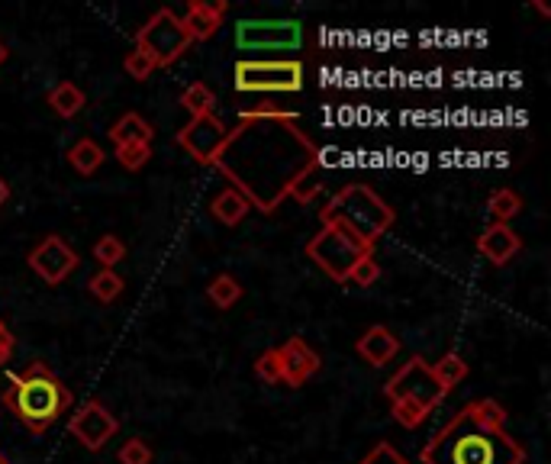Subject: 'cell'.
<instances>
[{
    "instance_id": "2",
    "label": "cell",
    "mask_w": 551,
    "mask_h": 464,
    "mask_svg": "<svg viewBox=\"0 0 551 464\" xmlns=\"http://www.w3.org/2000/svg\"><path fill=\"white\" fill-rule=\"evenodd\" d=\"M423 464H526L522 448L506 432V410L497 400H474L458 410L419 452Z\"/></svg>"
},
{
    "instance_id": "24",
    "label": "cell",
    "mask_w": 551,
    "mask_h": 464,
    "mask_svg": "<svg viewBox=\"0 0 551 464\" xmlns=\"http://www.w3.org/2000/svg\"><path fill=\"white\" fill-rule=\"evenodd\" d=\"M323 178H326V174H323V165H319V162L310 165L294 184H290V194H287V197H294L297 203H310L319 191H323V184H326Z\"/></svg>"
},
{
    "instance_id": "27",
    "label": "cell",
    "mask_w": 551,
    "mask_h": 464,
    "mask_svg": "<svg viewBox=\"0 0 551 464\" xmlns=\"http://www.w3.org/2000/svg\"><path fill=\"white\" fill-rule=\"evenodd\" d=\"M94 258H97L104 268L113 271V268L126 258V245H123L120 239H116V236H100L97 245H94Z\"/></svg>"
},
{
    "instance_id": "6",
    "label": "cell",
    "mask_w": 551,
    "mask_h": 464,
    "mask_svg": "<svg viewBox=\"0 0 551 464\" xmlns=\"http://www.w3.org/2000/svg\"><path fill=\"white\" fill-rule=\"evenodd\" d=\"M365 255H374V252L368 249V245H361L352 232H345L332 223H323V229L307 242V258L319 271H326L336 284H345L352 268Z\"/></svg>"
},
{
    "instance_id": "14",
    "label": "cell",
    "mask_w": 551,
    "mask_h": 464,
    "mask_svg": "<svg viewBox=\"0 0 551 464\" xmlns=\"http://www.w3.org/2000/svg\"><path fill=\"white\" fill-rule=\"evenodd\" d=\"M226 10H229L226 0H216V4H210V0H194V4L187 7V13L181 17L191 42H207L210 36L220 33Z\"/></svg>"
},
{
    "instance_id": "19",
    "label": "cell",
    "mask_w": 551,
    "mask_h": 464,
    "mask_svg": "<svg viewBox=\"0 0 551 464\" xmlns=\"http://www.w3.org/2000/svg\"><path fill=\"white\" fill-rule=\"evenodd\" d=\"M213 216L220 223H226V226H236V223H242L245 216H249V200H245L239 191H232V187H226L223 194H216V200H213Z\"/></svg>"
},
{
    "instance_id": "39",
    "label": "cell",
    "mask_w": 551,
    "mask_h": 464,
    "mask_svg": "<svg viewBox=\"0 0 551 464\" xmlns=\"http://www.w3.org/2000/svg\"><path fill=\"white\" fill-rule=\"evenodd\" d=\"M0 464H10V461H7V458H4V455H0Z\"/></svg>"
},
{
    "instance_id": "13",
    "label": "cell",
    "mask_w": 551,
    "mask_h": 464,
    "mask_svg": "<svg viewBox=\"0 0 551 464\" xmlns=\"http://www.w3.org/2000/svg\"><path fill=\"white\" fill-rule=\"evenodd\" d=\"M281 381L287 387H303L310 377L323 368V361L313 352V348L303 342L300 336H290L281 348Z\"/></svg>"
},
{
    "instance_id": "17",
    "label": "cell",
    "mask_w": 551,
    "mask_h": 464,
    "mask_svg": "<svg viewBox=\"0 0 551 464\" xmlns=\"http://www.w3.org/2000/svg\"><path fill=\"white\" fill-rule=\"evenodd\" d=\"M152 136H155L152 123L139 113H123L120 120L110 126V142L116 149H120V145H152Z\"/></svg>"
},
{
    "instance_id": "18",
    "label": "cell",
    "mask_w": 551,
    "mask_h": 464,
    "mask_svg": "<svg viewBox=\"0 0 551 464\" xmlns=\"http://www.w3.org/2000/svg\"><path fill=\"white\" fill-rule=\"evenodd\" d=\"M49 107H52V113L62 116V120H71V116H78L84 110V91L75 81L55 84L49 91Z\"/></svg>"
},
{
    "instance_id": "16",
    "label": "cell",
    "mask_w": 551,
    "mask_h": 464,
    "mask_svg": "<svg viewBox=\"0 0 551 464\" xmlns=\"http://www.w3.org/2000/svg\"><path fill=\"white\" fill-rule=\"evenodd\" d=\"M358 355L368 361V365H387V361H394L397 352H400V339L390 332L387 326H371L365 329V336L358 339Z\"/></svg>"
},
{
    "instance_id": "9",
    "label": "cell",
    "mask_w": 551,
    "mask_h": 464,
    "mask_svg": "<svg viewBox=\"0 0 551 464\" xmlns=\"http://www.w3.org/2000/svg\"><path fill=\"white\" fill-rule=\"evenodd\" d=\"M384 394H387V400H413L429 413L445 400V390L439 381H435L429 361L419 358V355L406 361V365L390 377V381L384 384Z\"/></svg>"
},
{
    "instance_id": "25",
    "label": "cell",
    "mask_w": 551,
    "mask_h": 464,
    "mask_svg": "<svg viewBox=\"0 0 551 464\" xmlns=\"http://www.w3.org/2000/svg\"><path fill=\"white\" fill-rule=\"evenodd\" d=\"M207 297L210 303H216L220 310H229L232 303L242 297V284L232 278V274H216V278L207 284Z\"/></svg>"
},
{
    "instance_id": "31",
    "label": "cell",
    "mask_w": 551,
    "mask_h": 464,
    "mask_svg": "<svg viewBox=\"0 0 551 464\" xmlns=\"http://www.w3.org/2000/svg\"><path fill=\"white\" fill-rule=\"evenodd\" d=\"M377 278H381V265H377L374 255H365L352 268V274H348V281L358 284V287H371V284H377Z\"/></svg>"
},
{
    "instance_id": "28",
    "label": "cell",
    "mask_w": 551,
    "mask_h": 464,
    "mask_svg": "<svg viewBox=\"0 0 551 464\" xmlns=\"http://www.w3.org/2000/svg\"><path fill=\"white\" fill-rule=\"evenodd\" d=\"M390 413H394V419L403 429H416L429 416V410H423V406L413 400H390Z\"/></svg>"
},
{
    "instance_id": "15",
    "label": "cell",
    "mask_w": 551,
    "mask_h": 464,
    "mask_svg": "<svg viewBox=\"0 0 551 464\" xmlns=\"http://www.w3.org/2000/svg\"><path fill=\"white\" fill-rule=\"evenodd\" d=\"M519 249H522V239L516 236V229L500 226V223H490L481 232V239H477V252H481L490 265H497V268L510 265Z\"/></svg>"
},
{
    "instance_id": "5",
    "label": "cell",
    "mask_w": 551,
    "mask_h": 464,
    "mask_svg": "<svg viewBox=\"0 0 551 464\" xmlns=\"http://www.w3.org/2000/svg\"><path fill=\"white\" fill-rule=\"evenodd\" d=\"M232 84L242 94H297L303 87L300 58H239Z\"/></svg>"
},
{
    "instance_id": "26",
    "label": "cell",
    "mask_w": 551,
    "mask_h": 464,
    "mask_svg": "<svg viewBox=\"0 0 551 464\" xmlns=\"http://www.w3.org/2000/svg\"><path fill=\"white\" fill-rule=\"evenodd\" d=\"M87 287H91V294H94L100 303H113L116 297L123 294L126 281H123L116 271H110V268H100V271L94 274V278H91V284H87Z\"/></svg>"
},
{
    "instance_id": "8",
    "label": "cell",
    "mask_w": 551,
    "mask_h": 464,
    "mask_svg": "<svg viewBox=\"0 0 551 464\" xmlns=\"http://www.w3.org/2000/svg\"><path fill=\"white\" fill-rule=\"evenodd\" d=\"M236 49L239 52H300L303 23L297 20H239Z\"/></svg>"
},
{
    "instance_id": "11",
    "label": "cell",
    "mask_w": 551,
    "mask_h": 464,
    "mask_svg": "<svg viewBox=\"0 0 551 464\" xmlns=\"http://www.w3.org/2000/svg\"><path fill=\"white\" fill-rule=\"evenodd\" d=\"M68 432L87 448V452H100L116 432H120V419H116L100 400H87L81 410L71 416Z\"/></svg>"
},
{
    "instance_id": "23",
    "label": "cell",
    "mask_w": 551,
    "mask_h": 464,
    "mask_svg": "<svg viewBox=\"0 0 551 464\" xmlns=\"http://www.w3.org/2000/svg\"><path fill=\"white\" fill-rule=\"evenodd\" d=\"M181 107H184L187 113H191V120H197V116L213 113V107H216V94H213L203 81H197V84H191V87H187V91L181 94Z\"/></svg>"
},
{
    "instance_id": "4",
    "label": "cell",
    "mask_w": 551,
    "mask_h": 464,
    "mask_svg": "<svg viewBox=\"0 0 551 464\" xmlns=\"http://www.w3.org/2000/svg\"><path fill=\"white\" fill-rule=\"evenodd\" d=\"M319 220L352 232L361 245H368L374 252V245L394 226V210H390L384 197L371 191L368 184H345L342 191L332 194V200L319 210Z\"/></svg>"
},
{
    "instance_id": "30",
    "label": "cell",
    "mask_w": 551,
    "mask_h": 464,
    "mask_svg": "<svg viewBox=\"0 0 551 464\" xmlns=\"http://www.w3.org/2000/svg\"><path fill=\"white\" fill-rule=\"evenodd\" d=\"M149 158H152V145H120V149H116V162L129 171L145 168L149 165Z\"/></svg>"
},
{
    "instance_id": "36",
    "label": "cell",
    "mask_w": 551,
    "mask_h": 464,
    "mask_svg": "<svg viewBox=\"0 0 551 464\" xmlns=\"http://www.w3.org/2000/svg\"><path fill=\"white\" fill-rule=\"evenodd\" d=\"M7 200H10V184H7L4 178H0V207H4Z\"/></svg>"
},
{
    "instance_id": "29",
    "label": "cell",
    "mask_w": 551,
    "mask_h": 464,
    "mask_svg": "<svg viewBox=\"0 0 551 464\" xmlns=\"http://www.w3.org/2000/svg\"><path fill=\"white\" fill-rule=\"evenodd\" d=\"M255 374H258L265 384H281V352H278V348H268V352L258 355V361H255Z\"/></svg>"
},
{
    "instance_id": "21",
    "label": "cell",
    "mask_w": 551,
    "mask_h": 464,
    "mask_svg": "<svg viewBox=\"0 0 551 464\" xmlns=\"http://www.w3.org/2000/svg\"><path fill=\"white\" fill-rule=\"evenodd\" d=\"M432 368V374H435V381L442 384V390L448 394L452 387H458L464 377H468V361H464L461 355H455V352H448V355H442L435 365H429Z\"/></svg>"
},
{
    "instance_id": "22",
    "label": "cell",
    "mask_w": 551,
    "mask_h": 464,
    "mask_svg": "<svg viewBox=\"0 0 551 464\" xmlns=\"http://www.w3.org/2000/svg\"><path fill=\"white\" fill-rule=\"evenodd\" d=\"M487 210L493 216V223L510 226V220H513V216H519V210H522V200H519L516 191H510V187H500V191L490 194Z\"/></svg>"
},
{
    "instance_id": "38",
    "label": "cell",
    "mask_w": 551,
    "mask_h": 464,
    "mask_svg": "<svg viewBox=\"0 0 551 464\" xmlns=\"http://www.w3.org/2000/svg\"><path fill=\"white\" fill-rule=\"evenodd\" d=\"M7 361H10L7 355H0V368H4V365H7Z\"/></svg>"
},
{
    "instance_id": "10",
    "label": "cell",
    "mask_w": 551,
    "mask_h": 464,
    "mask_svg": "<svg viewBox=\"0 0 551 464\" xmlns=\"http://www.w3.org/2000/svg\"><path fill=\"white\" fill-rule=\"evenodd\" d=\"M226 139H229V126L216 113L197 116V120H191L178 133V145L200 165H213Z\"/></svg>"
},
{
    "instance_id": "7",
    "label": "cell",
    "mask_w": 551,
    "mask_h": 464,
    "mask_svg": "<svg viewBox=\"0 0 551 464\" xmlns=\"http://www.w3.org/2000/svg\"><path fill=\"white\" fill-rule=\"evenodd\" d=\"M191 36H187V29L181 23V17L174 10H155L145 26L136 33V49H142L145 55L152 58L155 68H165V65H174L178 58H184L191 52Z\"/></svg>"
},
{
    "instance_id": "12",
    "label": "cell",
    "mask_w": 551,
    "mask_h": 464,
    "mask_svg": "<svg viewBox=\"0 0 551 464\" xmlns=\"http://www.w3.org/2000/svg\"><path fill=\"white\" fill-rule=\"evenodd\" d=\"M26 261H29V268H33L42 281L55 287V284H62L68 274L78 268L81 258L62 236H46L33 252H29Z\"/></svg>"
},
{
    "instance_id": "35",
    "label": "cell",
    "mask_w": 551,
    "mask_h": 464,
    "mask_svg": "<svg viewBox=\"0 0 551 464\" xmlns=\"http://www.w3.org/2000/svg\"><path fill=\"white\" fill-rule=\"evenodd\" d=\"M0 355H13V336H10V329L4 326V319H0Z\"/></svg>"
},
{
    "instance_id": "32",
    "label": "cell",
    "mask_w": 551,
    "mask_h": 464,
    "mask_svg": "<svg viewBox=\"0 0 551 464\" xmlns=\"http://www.w3.org/2000/svg\"><path fill=\"white\" fill-rule=\"evenodd\" d=\"M123 68H126V75L129 78H136V81H145L155 71V62L149 55H145L142 49H133L126 55V62H123Z\"/></svg>"
},
{
    "instance_id": "1",
    "label": "cell",
    "mask_w": 551,
    "mask_h": 464,
    "mask_svg": "<svg viewBox=\"0 0 551 464\" xmlns=\"http://www.w3.org/2000/svg\"><path fill=\"white\" fill-rule=\"evenodd\" d=\"M319 162V145L300 126L297 113H239V126L216 155L213 168L258 213H274L303 171Z\"/></svg>"
},
{
    "instance_id": "3",
    "label": "cell",
    "mask_w": 551,
    "mask_h": 464,
    "mask_svg": "<svg viewBox=\"0 0 551 464\" xmlns=\"http://www.w3.org/2000/svg\"><path fill=\"white\" fill-rule=\"evenodd\" d=\"M0 400L33 435H46L75 403L71 387H65L46 361H29L23 371H13Z\"/></svg>"
},
{
    "instance_id": "37",
    "label": "cell",
    "mask_w": 551,
    "mask_h": 464,
    "mask_svg": "<svg viewBox=\"0 0 551 464\" xmlns=\"http://www.w3.org/2000/svg\"><path fill=\"white\" fill-rule=\"evenodd\" d=\"M4 62H7V46L0 42V65H4Z\"/></svg>"
},
{
    "instance_id": "33",
    "label": "cell",
    "mask_w": 551,
    "mask_h": 464,
    "mask_svg": "<svg viewBox=\"0 0 551 464\" xmlns=\"http://www.w3.org/2000/svg\"><path fill=\"white\" fill-rule=\"evenodd\" d=\"M116 458H120V464H152V448L142 439H129Z\"/></svg>"
},
{
    "instance_id": "20",
    "label": "cell",
    "mask_w": 551,
    "mask_h": 464,
    "mask_svg": "<svg viewBox=\"0 0 551 464\" xmlns=\"http://www.w3.org/2000/svg\"><path fill=\"white\" fill-rule=\"evenodd\" d=\"M104 149L94 142V139H78L75 145L68 149V162H71V168L75 171H81V174H94L100 165H104Z\"/></svg>"
},
{
    "instance_id": "34",
    "label": "cell",
    "mask_w": 551,
    "mask_h": 464,
    "mask_svg": "<svg viewBox=\"0 0 551 464\" xmlns=\"http://www.w3.org/2000/svg\"><path fill=\"white\" fill-rule=\"evenodd\" d=\"M358 464H410L406 461L394 445H387V442H381V445H374L371 452L361 458Z\"/></svg>"
}]
</instances>
